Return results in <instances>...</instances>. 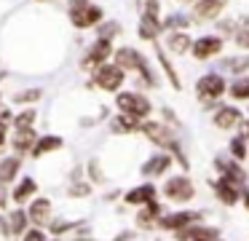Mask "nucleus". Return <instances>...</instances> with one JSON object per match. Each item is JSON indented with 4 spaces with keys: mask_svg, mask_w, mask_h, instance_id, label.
I'll use <instances>...</instances> for the list:
<instances>
[{
    "mask_svg": "<svg viewBox=\"0 0 249 241\" xmlns=\"http://www.w3.org/2000/svg\"><path fill=\"white\" fill-rule=\"evenodd\" d=\"M241 134L247 137V142H249V118H244V123H241Z\"/></svg>",
    "mask_w": 249,
    "mask_h": 241,
    "instance_id": "8fccbe9b",
    "label": "nucleus"
},
{
    "mask_svg": "<svg viewBox=\"0 0 249 241\" xmlns=\"http://www.w3.org/2000/svg\"><path fill=\"white\" fill-rule=\"evenodd\" d=\"M158 193L163 196V201L174 204V206H188L196 198V182L188 171H174L172 177L163 180V185L158 187Z\"/></svg>",
    "mask_w": 249,
    "mask_h": 241,
    "instance_id": "7ed1b4c3",
    "label": "nucleus"
},
{
    "mask_svg": "<svg viewBox=\"0 0 249 241\" xmlns=\"http://www.w3.org/2000/svg\"><path fill=\"white\" fill-rule=\"evenodd\" d=\"M156 198H161L158 185H156V182H145V180L124 193V204H126V206H137V209L145 206V204H150V201H156Z\"/></svg>",
    "mask_w": 249,
    "mask_h": 241,
    "instance_id": "f3484780",
    "label": "nucleus"
},
{
    "mask_svg": "<svg viewBox=\"0 0 249 241\" xmlns=\"http://www.w3.org/2000/svg\"><path fill=\"white\" fill-rule=\"evenodd\" d=\"M131 239H134V230H124V233H118L113 241H131Z\"/></svg>",
    "mask_w": 249,
    "mask_h": 241,
    "instance_id": "09e8293b",
    "label": "nucleus"
},
{
    "mask_svg": "<svg viewBox=\"0 0 249 241\" xmlns=\"http://www.w3.org/2000/svg\"><path fill=\"white\" fill-rule=\"evenodd\" d=\"M35 196H38V180L30 174H22L8 190V198H11L14 206H27Z\"/></svg>",
    "mask_w": 249,
    "mask_h": 241,
    "instance_id": "2eb2a0df",
    "label": "nucleus"
},
{
    "mask_svg": "<svg viewBox=\"0 0 249 241\" xmlns=\"http://www.w3.org/2000/svg\"><path fill=\"white\" fill-rule=\"evenodd\" d=\"M113 64H118L124 73H137L142 78V83L150 86V89H156V86L161 83V80H158L156 67L150 64V59H147L140 48H134V46L115 48V51H113Z\"/></svg>",
    "mask_w": 249,
    "mask_h": 241,
    "instance_id": "f03ea898",
    "label": "nucleus"
},
{
    "mask_svg": "<svg viewBox=\"0 0 249 241\" xmlns=\"http://www.w3.org/2000/svg\"><path fill=\"white\" fill-rule=\"evenodd\" d=\"M233 43H236L241 51H249V27H241V30L233 35Z\"/></svg>",
    "mask_w": 249,
    "mask_h": 241,
    "instance_id": "a19ab883",
    "label": "nucleus"
},
{
    "mask_svg": "<svg viewBox=\"0 0 249 241\" xmlns=\"http://www.w3.org/2000/svg\"><path fill=\"white\" fill-rule=\"evenodd\" d=\"M174 239L177 241H220L222 230L217 228V225H209V222H196V225H190V228L174 233Z\"/></svg>",
    "mask_w": 249,
    "mask_h": 241,
    "instance_id": "a211bd4d",
    "label": "nucleus"
},
{
    "mask_svg": "<svg viewBox=\"0 0 249 241\" xmlns=\"http://www.w3.org/2000/svg\"><path fill=\"white\" fill-rule=\"evenodd\" d=\"M83 171H86V180L91 182V185H105V182H107V174H105L99 158H89L86 166H83Z\"/></svg>",
    "mask_w": 249,
    "mask_h": 241,
    "instance_id": "72a5a7b5",
    "label": "nucleus"
},
{
    "mask_svg": "<svg viewBox=\"0 0 249 241\" xmlns=\"http://www.w3.org/2000/svg\"><path fill=\"white\" fill-rule=\"evenodd\" d=\"M115 107H118V112H124L129 118H137V121H147L153 115V102L142 91H124L121 89L115 94Z\"/></svg>",
    "mask_w": 249,
    "mask_h": 241,
    "instance_id": "39448f33",
    "label": "nucleus"
},
{
    "mask_svg": "<svg viewBox=\"0 0 249 241\" xmlns=\"http://www.w3.org/2000/svg\"><path fill=\"white\" fill-rule=\"evenodd\" d=\"M190 46H193V37L188 32H169L166 35V51H172L174 56L190 54Z\"/></svg>",
    "mask_w": 249,
    "mask_h": 241,
    "instance_id": "bb28decb",
    "label": "nucleus"
},
{
    "mask_svg": "<svg viewBox=\"0 0 249 241\" xmlns=\"http://www.w3.org/2000/svg\"><path fill=\"white\" fill-rule=\"evenodd\" d=\"M225 73H233L238 78V75H247V70H249V56H228V59H222V64H220Z\"/></svg>",
    "mask_w": 249,
    "mask_h": 241,
    "instance_id": "c9c22d12",
    "label": "nucleus"
},
{
    "mask_svg": "<svg viewBox=\"0 0 249 241\" xmlns=\"http://www.w3.org/2000/svg\"><path fill=\"white\" fill-rule=\"evenodd\" d=\"M179 3H196V0H179Z\"/></svg>",
    "mask_w": 249,
    "mask_h": 241,
    "instance_id": "3c124183",
    "label": "nucleus"
},
{
    "mask_svg": "<svg viewBox=\"0 0 249 241\" xmlns=\"http://www.w3.org/2000/svg\"><path fill=\"white\" fill-rule=\"evenodd\" d=\"M174 166V158L169 153H163V150H156V153H150L145 161L140 164V177L145 182H156L158 177H166L169 171H172Z\"/></svg>",
    "mask_w": 249,
    "mask_h": 241,
    "instance_id": "9d476101",
    "label": "nucleus"
},
{
    "mask_svg": "<svg viewBox=\"0 0 249 241\" xmlns=\"http://www.w3.org/2000/svg\"><path fill=\"white\" fill-rule=\"evenodd\" d=\"M222 48H225V37H220V35H201V37L193 40L190 54H193V59H198V62H209V59H214L217 54H222Z\"/></svg>",
    "mask_w": 249,
    "mask_h": 241,
    "instance_id": "4468645a",
    "label": "nucleus"
},
{
    "mask_svg": "<svg viewBox=\"0 0 249 241\" xmlns=\"http://www.w3.org/2000/svg\"><path fill=\"white\" fill-rule=\"evenodd\" d=\"M156 241H161V239H156Z\"/></svg>",
    "mask_w": 249,
    "mask_h": 241,
    "instance_id": "6e6d98bb",
    "label": "nucleus"
},
{
    "mask_svg": "<svg viewBox=\"0 0 249 241\" xmlns=\"http://www.w3.org/2000/svg\"><path fill=\"white\" fill-rule=\"evenodd\" d=\"M107 126H110V131H113V134H140L142 121H137V118H129V115H124V112H118V115L110 118Z\"/></svg>",
    "mask_w": 249,
    "mask_h": 241,
    "instance_id": "a878e982",
    "label": "nucleus"
},
{
    "mask_svg": "<svg viewBox=\"0 0 249 241\" xmlns=\"http://www.w3.org/2000/svg\"><path fill=\"white\" fill-rule=\"evenodd\" d=\"M190 24H193V16L190 14H172L166 19H161V27L166 32H188Z\"/></svg>",
    "mask_w": 249,
    "mask_h": 241,
    "instance_id": "c756f323",
    "label": "nucleus"
},
{
    "mask_svg": "<svg viewBox=\"0 0 249 241\" xmlns=\"http://www.w3.org/2000/svg\"><path fill=\"white\" fill-rule=\"evenodd\" d=\"M214 171L220 180L231 182L236 187H247L249 185V171L244 169V164H238L236 158H231L228 153H220L214 155Z\"/></svg>",
    "mask_w": 249,
    "mask_h": 241,
    "instance_id": "0eeeda50",
    "label": "nucleus"
},
{
    "mask_svg": "<svg viewBox=\"0 0 249 241\" xmlns=\"http://www.w3.org/2000/svg\"><path fill=\"white\" fill-rule=\"evenodd\" d=\"M91 193H94V185L86 180V177L67 182V196H70V198H89Z\"/></svg>",
    "mask_w": 249,
    "mask_h": 241,
    "instance_id": "f704fd0d",
    "label": "nucleus"
},
{
    "mask_svg": "<svg viewBox=\"0 0 249 241\" xmlns=\"http://www.w3.org/2000/svg\"><path fill=\"white\" fill-rule=\"evenodd\" d=\"M22 166H24V155L17 153L0 155V187H11L22 177Z\"/></svg>",
    "mask_w": 249,
    "mask_h": 241,
    "instance_id": "6ab92c4d",
    "label": "nucleus"
},
{
    "mask_svg": "<svg viewBox=\"0 0 249 241\" xmlns=\"http://www.w3.org/2000/svg\"><path fill=\"white\" fill-rule=\"evenodd\" d=\"M228 96L233 99V105L238 102H249V75H238L228 83Z\"/></svg>",
    "mask_w": 249,
    "mask_h": 241,
    "instance_id": "cd10ccee",
    "label": "nucleus"
},
{
    "mask_svg": "<svg viewBox=\"0 0 249 241\" xmlns=\"http://www.w3.org/2000/svg\"><path fill=\"white\" fill-rule=\"evenodd\" d=\"M40 3H51V0H40Z\"/></svg>",
    "mask_w": 249,
    "mask_h": 241,
    "instance_id": "864d4df0",
    "label": "nucleus"
},
{
    "mask_svg": "<svg viewBox=\"0 0 249 241\" xmlns=\"http://www.w3.org/2000/svg\"><path fill=\"white\" fill-rule=\"evenodd\" d=\"M212 123H214V129H220V131H236V129H241L244 123V112L238 110V105H217L214 112H212Z\"/></svg>",
    "mask_w": 249,
    "mask_h": 241,
    "instance_id": "ddd939ff",
    "label": "nucleus"
},
{
    "mask_svg": "<svg viewBox=\"0 0 249 241\" xmlns=\"http://www.w3.org/2000/svg\"><path fill=\"white\" fill-rule=\"evenodd\" d=\"M204 217H206V212H201V209H172V212H163V217L158 220L156 230H163V233H179V230L201 222Z\"/></svg>",
    "mask_w": 249,
    "mask_h": 241,
    "instance_id": "423d86ee",
    "label": "nucleus"
},
{
    "mask_svg": "<svg viewBox=\"0 0 249 241\" xmlns=\"http://www.w3.org/2000/svg\"><path fill=\"white\" fill-rule=\"evenodd\" d=\"M8 126H0V155L6 153V148H8Z\"/></svg>",
    "mask_w": 249,
    "mask_h": 241,
    "instance_id": "a18cd8bd",
    "label": "nucleus"
},
{
    "mask_svg": "<svg viewBox=\"0 0 249 241\" xmlns=\"http://www.w3.org/2000/svg\"><path fill=\"white\" fill-rule=\"evenodd\" d=\"M228 155L236 158L238 164H244V161L249 158V142H247V137H244L241 131H238L236 137H231V142H228Z\"/></svg>",
    "mask_w": 249,
    "mask_h": 241,
    "instance_id": "c85d7f7f",
    "label": "nucleus"
},
{
    "mask_svg": "<svg viewBox=\"0 0 249 241\" xmlns=\"http://www.w3.org/2000/svg\"><path fill=\"white\" fill-rule=\"evenodd\" d=\"M247 112H249V110H247Z\"/></svg>",
    "mask_w": 249,
    "mask_h": 241,
    "instance_id": "13d9d810",
    "label": "nucleus"
},
{
    "mask_svg": "<svg viewBox=\"0 0 249 241\" xmlns=\"http://www.w3.org/2000/svg\"><path fill=\"white\" fill-rule=\"evenodd\" d=\"M6 220H8V230H11V239H22L33 225H30V217H27V209L24 206H14L11 212H6Z\"/></svg>",
    "mask_w": 249,
    "mask_h": 241,
    "instance_id": "b1692460",
    "label": "nucleus"
},
{
    "mask_svg": "<svg viewBox=\"0 0 249 241\" xmlns=\"http://www.w3.org/2000/svg\"><path fill=\"white\" fill-rule=\"evenodd\" d=\"M220 241H222V239H220Z\"/></svg>",
    "mask_w": 249,
    "mask_h": 241,
    "instance_id": "4d7b16f0",
    "label": "nucleus"
},
{
    "mask_svg": "<svg viewBox=\"0 0 249 241\" xmlns=\"http://www.w3.org/2000/svg\"><path fill=\"white\" fill-rule=\"evenodd\" d=\"M238 204H241V206L249 212V185H247V187H241V201H238Z\"/></svg>",
    "mask_w": 249,
    "mask_h": 241,
    "instance_id": "de8ad7c7",
    "label": "nucleus"
},
{
    "mask_svg": "<svg viewBox=\"0 0 249 241\" xmlns=\"http://www.w3.org/2000/svg\"><path fill=\"white\" fill-rule=\"evenodd\" d=\"M49 239H51V236L46 233L43 228H30L27 233L22 236V241H49Z\"/></svg>",
    "mask_w": 249,
    "mask_h": 241,
    "instance_id": "79ce46f5",
    "label": "nucleus"
},
{
    "mask_svg": "<svg viewBox=\"0 0 249 241\" xmlns=\"http://www.w3.org/2000/svg\"><path fill=\"white\" fill-rule=\"evenodd\" d=\"M156 56H158V64L163 67V73H166V78H169V83L174 86V89H182V80H179V75H177V70H174V64L169 62V56H166V51H163L161 46H156Z\"/></svg>",
    "mask_w": 249,
    "mask_h": 241,
    "instance_id": "2f4dec72",
    "label": "nucleus"
},
{
    "mask_svg": "<svg viewBox=\"0 0 249 241\" xmlns=\"http://www.w3.org/2000/svg\"><path fill=\"white\" fill-rule=\"evenodd\" d=\"M0 102H3V96H0Z\"/></svg>",
    "mask_w": 249,
    "mask_h": 241,
    "instance_id": "5fc2aeb1",
    "label": "nucleus"
},
{
    "mask_svg": "<svg viewBox=\"0 0 249 241\" xmlns=\"http://www.w3.org/2000/svg\"><path fill=\"white\" fill-rule=\"evenodd\" d=\"M140 134L150 145H156L158 150H163V153L172 155L174 164H177L182 171L190 169V158H188V153H185V145L179 142V137H177V129L166 126L163 121H153V118H147V121H142Z\"/></svg>",
    "mask_w": 249,
    "mask_h": 241,
    "instance_id": "f257e3e1",
    "label": "nucleus"
},
{
    "mask_svg": "<svg viewBox=\"0 0 249 241\" xmlns=\"http://www.w3.org/2000/svg\"><path fill=\"white\" fill-rule=\"evenodd\" d=\"M209 187H212V193H214V198L222 204V206H238V201H241V187L231 185V182L220 180V177H214V180H209Z\"/></svg>",
    "mask_w": 249,
    "mask_h": 241,
    "instance_id": "412c9836",
    "label": "nucleus"
},
{
    "mask_svg": "<svg viewBox=\"0 0 249 241\" xmlns=\"http://www.w3.org/2000/svg\"><path fill=\"white\" fill-rule=\"evenodd\" d=\"M124 80H126V73L113 62L102 64V67H97L91 73V83L97 86V89L107 91V94H118V91L124 89Z\"/></svg>",
    "mask_w": 249,
    "mask_h": 241,
    "instance_id": "6e6552de",
    "label": "nucleus"
},
{
    "mask_svg": "<svg viewBox=\"0 0 249 241\" xmlns=\"http://www.w3.org/2000/svg\"><path fill=\"white\" fill-rule=\"evenodd\" d=\"M228 8V0H196L193 3V21H214Z\"/></svg>",
    "mask_w": 249,
    "mask_h": 241,
    "instance_id": "aec40b11",
    "label": "nucleus"
},
{
    "mask_svg": "<svg viewBox=\"0 0 249 241\" xmlns=\"http://www.w3.org/2000/svg\"><path fill=\"white\" fill-rule=\"evenodd\" d=\"M38 99H43V89H24L14 94V105H35Z\"/></svg>",
    "mask_w": 249,
    "mask_h": 241,
    "instance_id": "e433bc0d",
    "label": "nucleus"
},
{
    "mask_svg": "<svg viewBox=\"0 0 249 241\" xmlns=\"http://www.w3.org/2000/svg\"><path fill=\"white\" fill-rule=\"evenodd\" d=\"M27 217H30V225H33V228H49V222L51 220H54V201H51L49 196H35L33 201L27 204Z\"/></svg>",
    "mask_w": 249,
    "mask_h": 241,
    "instance_id": "f8f14e48",
    "label": "nucleus"
},
{
    "mask_svg": "<svg viewBox=\"0 0 249 241\" xmlns=\"http://www.w3.org/2000/svg\"><path fill=\"white\" fill-rule=\"evenodd\" d=\"M38 137L40 134L35 131V129H14V131L8 134V148L17 155H30V150H33V145Z\"/></svg>",
    "mask_w": 249,
    "mask_h": 241,
    "instance_id": "4be33fe9",
    "label": "nucleus"
},
{
    "mask_svg": "<svg viewBox=\"0 0 249 241\" xmlns=\"http://www.w3.org/2000/svg\"><path fill=\"white\" fill-rule=\"evenodd\" d=\"M8 204H11V198H8V190H6V187H0V214L8 209Z\"/></svg>",
    "mask_w": 249,
    "mask_h": 241,
    "instance_id": "49530a36",
    "label": "nucleus"
},
{
    "mask_svg": "<svg viewBox=\"0 0 249 241\" xmlns=\"http://www.w3.org/2000/svg\"><path fill=\"white\" fill-rule=\"evenodd\" d=\"M86 225V220H65V217H54L46 228V233H51V239H59L65 233H72V230H81Z\"/></svg>",
    "mask_w": 249,
    "mask_h": 241,
    "instance_id": "393cba45",
    "label": "nucleus"
},
{
    "mask_svg": "<svg viewBox=\"0 0 249 241\" xmlns=\"http://www.w3.org/2000/svg\"><path fill=\"white\" fill-rule=\"evenodd\" d=\"M113 40H105V37H97V40L91 43V46L86 48V54H83L81 59V70H86V73H94L97 67H102V64H107L110 59H113Z\"/></svg>",
    "mask_w": 249,
    "mask_h": 241,
    "instance_id": "9b49d317",
    "label": "nucleus"
},
{
    "mask_svg": "<svg viewBox=\"0 0 249 241\" xmlns=\"http://www.w3.org/2000/svg\"><path fill=\"white\" fill-rule=\"evenodd\" d=\"M161 115H163V123H166V126H172V129H179V121H177V115H174V110H169V107H163V110H161Z\"/></svg>",
    "mask_w": 249,
    "mask_h": 241,
    "instance_id": "c03bdc74",
    "label": "nucleus"
},
{
    "mask_svg": "<svg viewBox=\"0 0 249 241\" xmlns=\"http://www.w3.org/2000/svg\"><path fill=\"white\" fill-rule=\"evenodd\" d=\"M49 241H62V239H49Z\"/></svg>",
    "mask_w": 249,
    "mask_h": 241,
    "instance_id": "603ef678",
    "label": "nucleus"
},
{
    "mask_svg": "<svg viewBox=\"0 0 249 241\" xmlns=\"http://www.w3.org/2000/svg\"><path fill=\"white\" fill-rule=\"evenodd\" d=\"M163 212H166V206H163L161 198H156V201L140 206V209H137V214H134L137 230H156V225H158V220L163 217Z\"/></svg>",
    "mask_w": 249,
    "mask_h": 241,
    "instance_id": "dca6fc26",
    "label": "nucleus"
},
{
    "mask_svg": "<svg viewBox=\"0 0 249 241\" xmlns=\"http://www.w3.org/2000/svg\"><path fill=\"white\" fill-rule=\"evenodd\" d=\"M217 30H220V37H222V35H236L241 27H238L236 19H222L220 24H217Z\"/></svg>",
    "mask_w": 249,
    "mask_h": 241,
    "instance_id": "ea45409f",
    "label": "nucleus"
},
{
    "mask_svg": "<svg viewBox=\"0 0 249 241\" xmlns=\"http://www.w3.org/2000/svg\"><path fill=\"white\" fill-rule=\"evenodd\" d=\"M62 148H65V139H62L59 134H40V137L35 139L33 150H30V158L40 161V158H46V155L56 153V150H62Z\"/></svg>",
    "mask_w": 249,
    "mask_h": 241,
    "instance_id": "5701e85b",
    "label": "nucleus"
},
{
    "mask_svg": "<svg viewBox=\"0 0 249 241\" xmlns=\"http://www.w3.org/2000/svg\"><path fill=\"white\" fill-rule=\"evenodd\" d=\"M228 94V80L222 73H204L196 80V96L206 110H214L217 102Z\"/></svg>",
    "mask_w": 249,
    "mask_h": 241,
    "instance_id": "20e7f679",
    "label": "nucleus"
},
{
    "mask_svg": "<svg viewBox=\"0 0 249 241\" xmlns=\"http://www.w3.org/2000/svg\"><path fill=\"white\" fill-rule=\"evenodd\" d=\"M140 19H161V3L158 0H140Z\"/></svg>",
    "mask_w": 249,
    "mask_h": 241,
    "instance_id": "4c0bfd02",
    "label": "nucleus"
},
{
    "mask_svg": "<svg viewBox=\"0 0 249 241\" xmlns=\"http://www.w3.org/2000/svg\"><path fill=\"white\" fill-rule=\"evenodd\" d=\"M67 16H70V24L75 27V30H94L97 24L105 21V11H102V5H97V3L72 5V8L67 11Z\"/></svg>",
    "mask_w": 249,
    "mask_h": 241,
    "instance_id": "1a4fd4ad",
    "label": "nucleus"
},
{
    "mask_svg": "<svg viewBox=\"0 0 249 241\" xmlns=\"http://www.w3.org/2000/svg\"><path fill=\"white\" fill-rule=\"evenodd\" d=\"M35 121H38V110L35 107H24V110L14 112L11 129H35Z\"/></svg>",
    "mask_w": 249,
    "mask_h": 241,
    "instance_id": "473e14b6",
    "label": "nucleus"
},
{
    "mask_svg": "<svg viewBox=\"0 0 249 241\" xmlns=\"http://www.w3.org/2000/svg\"><path fill=\"white\" fill-rule=\"evenodd\" d=\"M11 121H14V110L0 102V126H11Z\"/></svg>",
    "mask_w": 249,
    "mask_h": 241,
    "instance_id": "37998d69",
    "label": "nucleus"
},
{
    "mask_svg": "<svg viewBox=\"0 0 249 241\" xmlns=\"http://www.w3.org/2000/svg\"><path fill=\"white\" fill-rule=\"evenodd\" d=\"M115 35H121V24L118 21H102V24H97V37H105V40H113Z\"/></svg>",
    "mask_w": 249,
    "mask_h": 241,
    "instance_id": "58836bf2",
    "label": "nucleus"
},
{
    "mask_svg": "<svg viewBox=\"0 0 249 241\" xmlns=\"http://www.w3.org/2000/svg\"><path fill=\"white\" fill-rule=\"evenodd\" d=\"M137 32H140V37H142V40L156 43V40H158V35L163 32L161 19H140V27H137Z\"/></svg>",
    "mask_w": 249,
    "mask_h": 241,
    "instance_id": "7c9ffc66",
    "label": "nucleus"
}]
</instances>
